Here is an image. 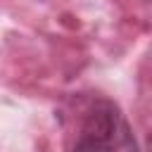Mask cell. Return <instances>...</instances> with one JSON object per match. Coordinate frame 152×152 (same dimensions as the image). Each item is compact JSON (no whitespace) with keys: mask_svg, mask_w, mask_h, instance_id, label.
I'll return each instance as SVG.
<instances>
[{"mask_svg":"<svg viewBox=\"0 0 152 152\" xmlns=\"http://www.w3.org/2000/svg\"><path fill=\"white\" fill-rule=\"evenodd\" d=\"M69 152H140L133 128L116 102L90 97L83 102Z\"/></svg>","mask_w":152,"mask_h":152,"instance_id":"obj_1","label":"cell"},{"mask_svg":"<svg viewBox=\"0 0 152 152\" xmlns=\"http://www.w3.org/2000/svg\"><path fill=\"white\" fill-rule=\"evenodd\" d=\"M145 2H147V0H145Z\"/></svg>","mask_w":152,"mask_h":152,"instance_id":"obj_2","label":"cell"}]
</instances>
